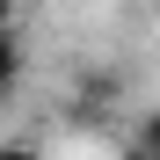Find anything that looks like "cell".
Segmentation results:
<instances>
[{"label":"cell","mask_w":160,"mask_h":160,"mask_svg":"<svg viewBox=\"0 0 160 160\" xmlns=\"http://www.w3.org/2000/svg\"><path fill=\"white\" fill-rule=\"evenodd\" d=\"M22 66H29V58H22V37H0V102L15 95V80H22Z\"/></svg>","instance_id":"cell-1"},{"label":"cell","mask_w":160,"mask_h":160,"mask_svg":"<svg viewBox=\"0 0 160 160\" xmlns=\"http://www.w3.org/2000/svg\"><path fill=\"white\" fill-rule=\"evenodd\" d=\"M131 160H160V109L138 117V131H131Z\"/></svg>","instance_id":"cell-2"},{"label":"cell","mask_w":160,"mask_h":160,"mask_svg":"<svg viewBox=\"0 0 160 160\" xmlns=\"http://www.w3.org/2000/svg\"><path fill=\"white\" fill-rule=\"evenodd\" d=\"M0 37H22V0H0Z\"/></svg>","instance_id":"cell-3"},{"label":"cell","mask_w":160,"mask_h":160,"mask_svg":"<svg viewBox=\"0 0 160 160\" xmlns=\"http://www.w3.org/2000/svg\"><path fill=\"white\" fill-rule=\"evenodd\" d=\"M0 160H44L37 146H22V138H8V146H0Z\"/></svg>","instance_id":"cell-4"}]
</instances>
